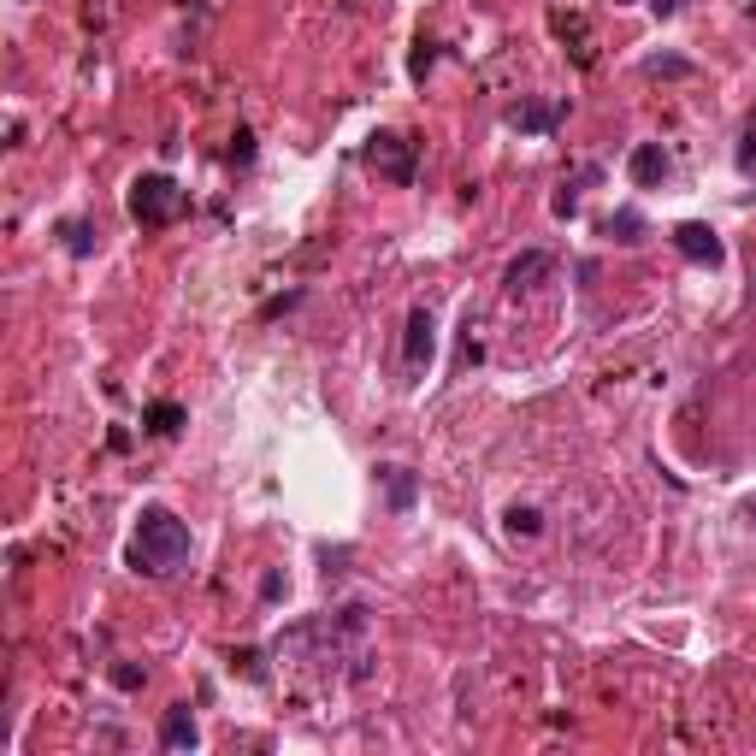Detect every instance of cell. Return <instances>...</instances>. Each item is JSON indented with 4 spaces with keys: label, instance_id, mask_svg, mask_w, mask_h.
Wrapping results in <instances>:
<instances>
[{
    "label": "cell",
    "instance_id": "cell-1",
    "mask_svg": "<svg viewBox=\"0 0 756 756\" xmlns=\"http://www.w3.org/2000/svg\"><path fill=\"white\" fill-rule=\"evenodd\" d=\"M189 526L172 514V508H142V520H136V532H130V567L136 573H148V579H172V573H184L189 567Z\"/></svg>",
    "mask_w": 756,
    "mask_h": 756
},
{
    "label": "cell",
    "instance_id": "cell-2",
    "mask_svg": "<svg viewBox=\"0 0 756 756\" xmlns=\"http://www.w3.org/2000/svg\"><path fill=\"white\" fill-rule=\"evenodd\" d=\"M130 213H136L142 225H172V219L184 213V189L172 184L166 172H142V178L130 184Z\"/></svg>",
    "mask_w": 756,
    "mask_h": 756
},
{
    "label": "cell",
    "instance_id": "cell-3",
    "mask_svg": "<svg viewBox=\"0 0 756 756\" xmlns=\"http://www.w3.org/2000/svg\"><path fill=\"white\" fill-rule=\"evenodd\" d=\"M367 166L378 178H390V184H414V142L396 136V130H378L367 142Z\"/></svg>",
    "mask_w": 756,
    "mask_h": 756
},
{
    "label": "cell",
    "instance_id": "cell-4",
    "mask_svg": "<svg viewBox=\"0 0 756 756\" xmlns=\"http://www.w3.org/2000/svg\"><path fill=\"white\" fill-rule=\"evenodd\" d=\"M432 361H438V319H432V308H414L408 331H402V367L420 378L432 373Z\"/></svg>",
    "mask_w": 756,
    "mask_h": 756
},
{
    "label": "cell",
    "instance_id": "cell-5",
    "mask_svg": "<svg viewBox=\"0 0 756 756\" xmlns=\"http://www.w3.org/2000/svg\"><path fill=\"white\" fill-rule=\"evenodd\" d=\"M674 249L686 254L692 266H721L727 260V243L703 225V219H686V225H674Z\"/></svg>",
    "mask_w": 756,
    "mask_h": 756
},
{
    "label": "cell",
    "instance_id": "cell-6",
    "mask_svg": "<svg viewBox=\"0 0 756 756\" xmlns=\"http://www.w3.org/2000/svg\"><path fill=\"white\" fill-rule=\"evenodd\" d=\"M550 272H556V260H550V254H544V249H526V254H514V260H508L503 290H508V296H532V290H538Z\"/></svg>",
    "mask_w": 756,
    "mask_h": 756
},
{
    "label": "cell",
    "instance_id": "cell-7",
    "mask_svg": "<svg viewBox=\"0 0 756 756\" xmlns=\"http://www.w3.org/2000/svg\"><path fill=\"white\" fill-rule=\"evenodd\" d=\"M201 745V727H195V709L189 703H172L160 715V751H195Z\"/></svg>",
    "mask_w": 756,
    "mask_h": 756
},
{
    "label": "cell",
    "instance_id": "cell-8",
    "mask_svg": "<svg viewBox=\"0 0 756 756\" xmlns=\"http://www.w3.org/2000/svg\"><path fill=\"white\" fill-rule=\"evenodd\" d=\"M562 101H520V107H508V125L514 130H532V136H544V130L562 125Z\"/></svg>",
    "mask_w": 756,
    "mask_h": 756
},
{
    "label": "cell",
    "instance_id": "cell-9",
    "mask_svg": "<svg viewBox=\"0 0 756 756\" xmlns=\"http://www.w3.org/2000/svg\"><path fill=\"white\" fill-rule=\"evenodd\" d=\"M378 485H384V503L396 508V514H408L414 497H420V479H414L408 467H396V461H384V467H378Z\"/></svg>",
    "mask_w": 756,
    "mask_h": 756
},
{
    "label": "cell",
    "instance_id": "cell-10",
    "mask_svg": "<svg viewBox=\"0 0 756 756\" xmlns=\"http://www.w3.org/2000/svg\"><path fill=\"white\" fill-rule=\"evenodd\" d=\"M627 172H632V184H638V189L668 184V154H662L656 142H638V148H632V160H627Z\"/></svg>",
    "mask_w": 756,
    "mask_h": 756
},
{
    "label": "cell",
    "instance_id": "cell-11",
    "mask_svg": "<svg viewBox=\"0 0 756 756\" xmlns=\"http://www.w3.org/2000/svg\"><path fill=\"white\" fill-rule=\"evenodd\" d=\"M184 420H189L184 402H148V408H142V426H148L154 438H172V432H178Z\"/></svg>",
    "mask_w": 756,
    "mask_h": 756
},
{
    "label": "cell",
    "instance_id": "cell-12",
    "mask_svg": "<svg viewBox=\"0 0 756 756\" xmlns=\"http://www.w3.org/2000/svg\"><path fill=\"white\" fill-rule=\"evenodd\" d=\"M603 237H615V243H644V213L638 207H615L609 219H603Z\"/></svg>",
    "mask_w": 756,
    "mask_h": 756
},
{
    "label": "cell",
    "instance_id": "cell-13",
    "mask_svg": "<svg viewBox=\"0 0 756 756\" xmlns=\"http://www.w3.org/2000/svg\"><path fill=\"white\" fill-rule=\"evenodd\" d=\"M60 237H65V254H77V260H89V254H95V243H101L95 219H65Z\"/></svg>",
    "mask_w": 756,
    "mask_h": 756
},
{
    "label": "cell",
    "instance_id": "cell-14",
    "mask_svg": "<svg viewBox=\"0 0 756 756\" xmlns=\"http://www.w3.org/2000/svg\"><path fill=\"white\" fill-rule=\"evenodd\" d=\"M508 532H514V538H538V532H544V514H538V508H508Z\"/></svg>",
    "mask_w": 756,
    "mask_h": 756
},
{
    "label": "cell",
    "instance_id": "cell-15",
    "mask_svg": "<svg viewBox=\"0 0 756 756\" xmlns=\"http://www.w3.org/2000/svg\"><path fill=\"white\" fill-rule=\"evenodd\" d=\"M550 213H556V219H573V213H579V178H573V184H562V189H556V201H550Z\"/></svg>",
    "mask_w": 756,
    "mask_h": 756
},
{
    "label": "cell",
    "instance_id": "cell-16",
    "mask_svg": "<svg viewBox=\"0 0 756 756\" xmlns=\"http://www.w3.org/2000/svg\"><path fill=\"white\" fill-rule=\"evenodd\" d=\"M432 60H438V48H432V42H414V60H408V77L420 83V77L432 71Z\"/></svg>",
    "mask_w": 756,
    "mask_h": 756
},
{
    "label": "cell",
    "instance_id": "cell-17",
    "mask_svg": "<svg viewBox=\"0 0 756 756\" xmlns=\"http://www.w3.org/2000/svg\"><path fill=\"white\" fill-rule=\"evenodd\" d=\"M686 71H692V65L674 60V54H668V60H644V77H686Z\"/></svg>",
    "mask_w": 756,
    "mask_h": 756
},
{
    "label": "cell",
    "instance_id": "cell-18",
    "mask_svg": "<svg viewBox=\"0 0 756 756\" xmlns=\"http://www.w3.org/2000/svg\"><path fill=\"white\" fill-rule=\"evenodd\" d=\"M254 160V130H237L231 136V166H249Z\"/></svg>",
    "mask_w": 756,
    "mask_h": 756
},
{
    "label": "cell",
    "instance_id": "cell-19",
    "mask_svg": "<svg viewBox=\"0 0 756 756\" xmlns=\"http://www.w3.org/2000/svg\"><path fill=\"white\" fill-rule=\"evenodd\" d=\"M739 172H745V178H756V125L745 130V142H739Z\"/></svg>",
    "mask_w": 756,
    "mask_h": 756
},
{
    "label": "cell",
    "instance_id": "cell-20",
    "mask_svg": "<svg viewBox=\"0 0 756 756\" xmlns=\"http://www.w3.org/2000/svg\"><path fill=\"white\" fill-rule=\"evenodd\" d=\"M142 680H148V674H142L136 662H119V668H113V686H125V692H136Z\"/></svg>",
    "mask_w": 756,
    "mask_h": 756
},
{
    "label": "cell",
    "instance_id": "cell-21",
    "mask_svg": "<svg viewBox=\"0 0 756 756\" xmlns=\"http://www.w3.org/2000/svg\"><path fill=\"white\" fill-rule=\"evenodd\" d=\"M231 662H243V674H249V680H266V668H260V650H237Z\"/></svg>",
    "mask_w": 756,
    "mask_h": 756
},
{
    "label": "cell",
    "instance_id": "cell-22",
    "mask_svg": "<svg viewBox=\"0 0 756 756\" xmlns=\"http://www.w3.org/2000/svg\"><path fill=\"white\" fill-rule=\"evenodd\" d=\"M260 597H284V573H266L260 579Z\"/></svg>",
    "mask_w": 756,
    "mask_h": 756
},
{
    "label": "cell",
    "instance_id": "cell-23",
    "mask_svg": "<svg viewBox=\"0 0 756 756\" xmlns=\"http://www.w3.org/2000/svg\"><path fill=\"white\" fill-rule=\"evenodd\" d=\"M650 6H656V18H674V12H680L686 0H650Z\"/></svg>",
    "mask_w": 756,
    "mask_h": 756
},
{
    "label": "cell",
    "instance_id": "cell-24",
    "mask_svg": "<svg viewBox=\"0 0 756 756\" xmlns=\"http://www.w3.org/2000/svg\"><path fill=\"white\" fill-rule=\"evenodd\" d=\"M745 520H756V503H745Z\"/></svg>",
    "mask_w": 756,
    "mask_h": 756
},
{
    "label": "cell",
    "instance_id": "cell-25",
    "mask_svg": "<svg viewBox=\"0 0 756 756\" xmlns=\"http://www.w3.org/2000/svg\"><path fill=\"white\" fill-rule=\"evenodd\" d=\"M615 6H632V0H615Z\"/></svg>",
    "mask_w": 756,
    "mask_h": 756
}]
</instances>
